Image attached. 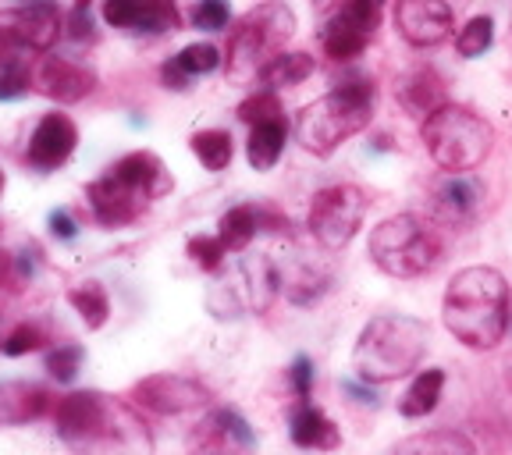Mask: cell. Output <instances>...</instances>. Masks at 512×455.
<instances>
[{"mask_svg":"<svg viewBox=\"0 0 512 455\" xmlns=\"http://www.w3.org/2000/svg\"><path fill=\"white\" fill-rule=\"evenodd\" d=\"M441 320L448 335L466 349H498L512 324V296L505 274L495 267H463L445 288Z\"/></svg>","mask_w":512,"mask_h":455,"instance_id":"6da1fadb","label":"cell"},{"mask_svg":"<svg viewBox=\"0 0 512 455\" xmlns=\"http://www.w3.org/2000/svg\"><path fill=\"white\" fill-rule=\"evenodd\" d=\"M431 345V324L409 313H381L360 331L352 370L363 384H392L413 374Z\"/></svg>","mask_w":512,"mask_h":455,"instance_id":"7a4b0ae2","label":"cell"},{"mask_svg":"<svg viewBox=\"0 0 512 455\" xmlns=\"http://www.w3.org/2000/svg\"><path fill=\"white\" fill-rule=\"evenodd\" d=\"M377 86L370 79H345L328 96L313 100L296 118V139L313 157H331L345 139L360 136L374 118Z\"/></svg>","mask_w":512,"mask_h":455,"instance_id":"3957f363","label":"cell"},{"mask_svg":"<svg viewBox=\"0 0 512 455\" xmlns=\"http://www.w3.org/2000/svg\"><path fill=\"white\" fill-rule=\"evenodd\" d=\"M367 253L381 274L409 281L424 278L441 264L445 242H441V232L434 228V221H427V217L395 214L370 232Z\"/></svg>","mask_w":512,"mask_h":455,"instance_id":"277c9868","label":"cell"},{"mask_svg":"<svg viewBox=\"0 0 512 455\" xmlns=\"http://www.w3.org/2000/svg\"><path fill=\"white\" fill-rule=\"evenodd\" d=\"M420 139L441 171H477L495 150L491 121L452 100L420 121Z\"/></svg>","mask_w":512,"mask_h":455,"instance_id":"5b68a950","label":"cell"},{"mask_svg":"<svg viewBox=\"0 0 512 455\" xmlns=\"http://www.w3.org/2000/svg\"><path fill=\"white\" fill-rule=\"evenodd\" d=\"M296 36V11L281 0H264L253 11L235 22L224 50V68L232 82H253L260 79L264 64L285 50V43Z\"/></svg>","mask_w":512,"mask_h":455,"instance_id":"8992f818","label":"cell"},{"mask_svg":"<svg viewBox=\"0 0 512 455\" xmlns=\"http://www.w3.org/2000/svg\"><path fill=\"white\" fill-rule=\"evenodd\" d=\"M367 210H370V196L360 185H349V182L328 185V189L313 192L306 228H310V235L317 239L320 249L338 253V249H345L356 239Z\"/></svg>","mask_w":512,"mask_h":455,"instance_id":"52a82bcc","label":"cell"},{"mask_svg":"<svg viewBox=\"0 0 512 455\" xmlns=\"http://www.w3.org/2000/svg\"><path fill=\"white\" fill-rule=\"evenodd\" d=\"M136 416L125 406H114L111 399H104L100 392H75L64 395L54 406V427L64 441L72 445H86L93 438H114V427L128 424Z\"/></svg>","mask_w":512,"mask_h":455,"instance_id":"ba28073f","label":"cell"},{"mask_svg":"<svg viewBox=\"0 0 512 455\" xmlns=\"http://www.w3.org/2000/svg\"><path fill=\"white\" fill-rule=\"evenodd\" d=\"M427 207L448 228H470L484 214V185L473 171H445L427 185Z\"/></svg>","mask_w":512,"mask_h":455,"instance_id":"9c48e42d","label":"cell"},{"mask_svg":"<svg viewBox=\"0 0 512 455\" xmlns=\"http://www.w3.org/2000/svg\"><path fill=\"white\" fill-rule=\"evenodd\" d=\"M395 29L416 50H431L452 36L456 18L448 0H395Z\"/></svg>","mask_w":512,"mask_h":455,"instance_id":"30bf717a","label":"cell"},{"mask_svg":"<svg viewBox=\"0 0 512 455\" xmlns=\"http://www.w3.org/2000/svg\"><path fill=\"white\" fill-rule=\"evenodd\" d=\"M61 32V15L50 0H32L29 8L0 11V43L18 50H50Z\"/></svg>","mask_w":512,"mask_h":455,"instance_id":"8fae6325","label":"cell"},{"mask_svg":"<svg viewBox=\"0 0 512 455\" xmlns=\"http://www.w3.org/2000/svg\"><path fill=\"white\" fill-rule=\"evenodd\" d=\"M132 399H136V406L150 409L157 416H178V413H189V409L207 406L210 392L200 381H192V377L153 374L132 388Z\"/></svg>","mask_w":512,"mask_h":455,"instance_id":"7c38bea8","label":"cell"},{"mask_svg":"<svg viewBox=\"0 0 512 455\" xmlns=\"http://www.w3.org/2000/svg\"><path fill=\"white\" fill-rule=\"evenodd\" d=\"M86 200H89V207H93V217L104 224V228H125V224L139 221V217L146 214V207L153 203L143 189L121 182L111 171L89 185Z\"/></svg>","mask_w":512,"mask_h":455,"instance_id":"4fadbf2b","label":"cell"},{"mask_svg":"<svg viewBox=\"0 0 512 455\" xmlns=\"http://www.w3.org/2000/svg\"><path fill=\"white\" fill-rule=\"evenodd\" d=\"M29 79L36 93L57 100V104H79L96 89V75L82 64L64 61V57H40Z\"/></svg>","mask_w":512,"mask_h":455,"instance_id":"5bb4252c","label":"cell"},{"mask_svg":"<svg viewBox=\"0 0 512 455\" xmlns=\"http://www.w3.org/2000/svg\"><path fill=\"white\" fill-rule=\"evenodd\" d=\"M75 143H79V128H75V121L61 111H50L40 118V125L32 128L25 160H29L36 171H54L72 157Z\"/></svg>","mask_w":512,"mask_h":455,"instance_id":"9a60e30c","label":"cell"},{"mask_svg":"<svg viewBox=\"0 0 512 455\" xmlns=\"http://www.w3.org/2000/svg\"><path fill=\"white\" fill-rule=\"evenodd\" d=\"M104 22L114 29L178 32L182 8L175 0H104Z\"/></svg>","mask_w":512,"mask_h":455,"instance_id":"2e32d148","label":"cell"},{"mask_svg":"<svg viewBox=\"0 0 512 455\" xmlns=\"http://www.w3.org/2000/svg\"><path fill=\"white\" fill-rule=\"evenodd\" d=\"M395 100L409 118L424 121L427 114L448 104V86L431 64H413L395 79Z\"/></svg>","mask_w":512,"mask_h":455,"instance_id":"e0dca14e","label":"cell"},{"mask_svg":"<svg viewBox=\"0 0 512 455\" xmlns=\"http://www.w3.org/2000/svg\"><path fill=\"white\" fill-rule=\"evenodd\" d=\"M111 175H118L121 182L143 189L150 200H164V196L175 189V178H171V171L164 168V160H160L157 153H150V150L125 153V157H121L118 164L111 168Z\"/></svg>","mask_w":512,"mask_h":455,"instance_id":"ac0fdd59","label":"cell"},{"mask_svg":"<svg viewBox=\"0 0 512 455\" xmlns=\"http://www.w3.org/2000/svg\"><path fill=\"white\" fill-rule=\"evenodd\" d=\"M50 409V395L43 392L40 384L29 381H4L0 384V424L18 427L29 420H40Z\"/></svg>","mask_w":512,"mask_h":455,"instance_id":"d6986e66","label":"cell"},{"mask_svg":"<svg viewBox=\"0 0 512 455\" xmlns=\"http://www.w3.org/2000/svg\"><path fill=\"white\" fill-rule=\"evenodd\" d=\"M370 40H374V36H370L367 29H360L352 18H345L342 11H335V15L324 22V29H320V47H324V54H328L331 61H352V57H360Z\"/></svg>","mask_w":512,"mask_h":455,"instance_id":"ffe728a7","label":"cell"},{"mask_svg":"<svg viewBox=\"0 0 512 455\" xmlns=\"http://www.w3.org/2000/svg\"><path fill=\"white\" fill-rule=\"evenodd\" d=\"M292 441L299 448H320V452H331V448L342 445V434L331 424L328 416L320 413L317 406L303 399V406L292 413Z\"/></svg>","mask_w":512,"mask_h":455,"instance_id":"44dd1931","label":"cell"},{"mask_svg":"<svg viewBox=\"0 0 512 455\" xmlns=\"http://www.w3.org/2000/svg\"><path fill=\"white\" fill-rule=\"evenodd\" d=\"M285 143H288V125H285V118L260 121V125H253V132H249V143H246L249 168L271 171L274 164L281 160V153H285Z\"/></svg>","mask_w":512,"mask_h":455,"instance_id":"7402d4cb","label":"cell"},{"mask_svg":"<svg viewBox=\"0 0 512 455\" xmlns=\"http://www.w3.org/2000/svg\"><path fill=\"white\" fill-rule=\"evenodd\" d=\"M441 388H445V370L438 367H427L413 377V384L406 388L399 402V413L406 420H420V416L434 413L438 409V399H441Z\"/></svg>","mask_w":512,"mask_h":455,"instance_id":"603a6c76","label":"cell"},{"mask_svg":"<svg viewBox=\"0 0 512 455\" xmlns=\"http://www.w3.org/2000/svg\"><path fill=\"white\" fill-rule=\"evenodd\" d=\"M313 68H317V61H313L310 54H303V50H292V54L281 50L278 57H271V61L264 64L260 82H264L267 89H296L310 79Z\"/></svg>","mask_w":512,"mask_h":455,"instance_id":"cb8c5ba5","label":"cell"},{"mask_svg":"<svg viewBox=\"0 0 512 455\" xmlns=\"http://www.w3.org/2000/svg\"><path fill=\"white\" fill-rule=\"evenodd\" d=\"M260 232V210L249 207V203H239V207L224 210L221 221H217V235L228 246V253H242L249 242Z\"/></svg>","mask_w":512,"mask_h":455,"instance_id":"d4e9b609","label":"cell"},{"mask_svg":"<svg viewBox=\"0 0 512 455\" xmlns=\"http://www.w3.org/2000/svg\"><path fill=\"white\" fill-rule=\"evenodd\" d=\"M68 303L79 313V320L89 331H100L111 317V299H107V288L100 281H82L68 292Z\"/></svg>","mask_w":512,"mask_h":455,"instance_id":"484cf974","label":"cell"},{"mask_svg":"<svg viewBox=\"0 0 512 455\" xmlns=\"http://www.w3.org/2000/svg\"><path fill=\"white\" fill-rule=\"evenodd\" d=\"M189 146L207 171H224L235 157L232 132H224V128H203V132H196V136L189 139Z\"/></svg>","mask_w":512,"mask_h":455,"instance_id":"4316f807","label":"cell"},{"mask_svg":"<svg viewBox=\"0 0 512 455\" xmlns=\"http://www.w3.org/2000/svg\"><path fill=\"white\" fill-rule=\"evenodd\" d=\"M203 427H210L217 434V445H239V448L256 445V434L249 431V424L235 409H217V413H210V420Z\"/></svg>","mask_w":512,"mask_h":455,"instance_id":"83f0119b","label":"cell"},{"mask_svg":"<svg viewBox=\"0 0 512 455\" xmlns=\"http://www.w3.org/2000/svg\"><path fill=\"white\" fill-rule=\"evenodd\" d=\"M491 40H495V22H491V15H477L459 29L456 50L459 57H480L491 47Z\"/></svg>","mask_w":512,"mask_h":455,"instance_id":"f1b7e54d","label":"cell"},{"mask_svg":"<svg viewBox=\"0 0 512 455\" xmlns=\"http://www.w3.org/2000/svg\"><path fill=\"white\" fill-rule=\"evenodd\" d=\"M175 64L189 75V79H196V75H210L214 68H221L224 57L214 43H189V47L175 54Z\"/></svg>","mask_w":512,"mask_h":455,"instance_id":"f546056e","label":"cell"},{"mask_svg":"<svg viewBox=\"0 0 512 455\" xmlns=\"http://www.w3.org/2000/svg\"><path fill=\"white\" fill-rule=\"evenodd\" d=\"M82 360H86V349H82V345H57V349L47 352V374L54 377L57 384H72L82 370Z\"/></svg>","mask_w":512,"mask_h":455,"instance_id":"4dcf8cb0","label":"cell"},{"mask_svg":"<svg viewBox=\"0 0 512 455\" xmlns=\"http://www.w3.org/2000/svg\"><path fill=\"white\" fill-rule=\"evenodd\" d=\"M399 448L402 452H473V441L456 431H434V434H420V438L402 441Z\"/></svg>","mask_w":512,"mask_h":455,"instance_id":"1f68e13d","label":"cell"},{"mask_svg":"<svg viewBox=\"0 0 512 455\" xmlns=\"http://www.w3.org/2000/svg\"><path fill=\"white\" fill-rule=\"evenodd\" d=\"M185 253L200 271H217L224 264V256H228V246L221 242V235H192L185 242Z\"/></svg>","mask_w":512,"mask_h":455,"instance_id":"d6a6232c","label":"cell"},{"mask_svg":"<svg viewBox=\"0 0 512 455\" xmlns=\"http://www.w3.org/2000/svg\"><path fill=\"white\" fill-rule=\"evenodd\" d=\"M274 118H285V111H281V100L274 96V89L253 93L249 100H242V104H239V121H246L249 128L260 125V121H274Z\"/></svg>","mask_w":512,"mask_h":455,"instance_id":"836d02e7","label":"cell"},{"mask_svg":"<svg viewBox=\"0 0 512 455\" xmlns=\"http://www.w3.org/2000/svg\"><path fill=\"white\" fill-rule=\"evenodd\" d=\"M228 18H232V8H228V0H200V4L192 8L189 22L196 25V29L221 32V29H228Z\"/></svg>","mask_w":512,"mask_h":455,"instance_id":"e575fe53","label":"cell"},{"mask_svg":"<svg viewBox=\"0 0 512 455\" xmlns=\"http://www.w3.org/2000/svg\"><path fill=\"white\" fill-rule=\"evenodd\" d=\"M43 342H47V338H43V331L36 328V324H18V328L0 342V352H4V356H29V352L43 349Z\"/></svg>","mask_w":512,"mask_h":455,"instance_id":"d590c367","label":"cell"},{"mask_svg":"<svg viewBox=\"0 0 512 455\" xmlns=\"http://www.w3.org/2000/svg\"><path fill=\"white\" fill-rule=\"evenodd\" d=\"M29 72H25L18 61L4 64V72H0V100H22L29 93Z\"/></svg>","mask_w":512,"mask_h":455,"instance_id":"8d00e7d4","label":"cell"},{"mask_svg":"<svg viewBox=\"0 0 512 455\" xmlns=\"http://www.w3.org/2000/svg\"><path fill=\"white\" fill-rule=\"evenodd\" d=\"M288 377H292V388H296L299 399H310V392H313V363H310V356H296V363H292Z\"/></svg>","mask_w":512,"mask_h":455,"instance_id":"74e56055","label":"cell"},{"mask_svg":"<svg viewBox=\"0 0 512 455\" xmlns=\"http://www.w3.org/2000/svg\"><path fill=\"white\" fill-rule=\"evenodd\" d=\"M47 224H50V235H54V239H75V235H79V224H75V217L68 214V210H54V214L47 217Z\"/></svg>","mask_w":512,"mask_h":455,"instance_id":"f35d334b","label":"cell"},{"mask_svg":"<svg viewBox=\"0 0 512 455\" xmlns=\"http://www.w3.org/2000/svg\"><path fill=\"white\" fill-rule=\"evenodd\" d=\"M68 25H72L75 40H93V18H89V4H79V8L72 11V18H68Z\"/></svg>","mask_w":512,"mask_h":455,"instance_id":"ab89813d","label":"cell"},{"mask_svg":"<svg viewBox=\"0 0 512 455\" xmlns=\"http://www.w3.org/2000/svg\"><path fill=\"white\" fill-rule=\"evenodd\" d=\"M160 79H164V86H168V89H178V93H182V89H189V75L178 68L175 57H171V61L160 68Z\"/></svg>","mask_w":512,"mask_h":455,"instance_id":"60d3db41","label":"cell"},{"mask_svg":"<svg viewBox=\"0 0 512 455\" xmlns=\"http://www.w3.org/2000/svg\"><path fill=\"white\" fill-rule=\"evenodd\" d=\"M8 267H11V256H8V253H0V281H4V274H8Z\"/></svg>","mask_w":512,"mask_h":455,"instance_id":"b9f144b4","label":"cell"},{"mask_svg":"<svg viewBox=\"0 0 512 455\" xmlns=\"http://www.w3.org/2000/svg\"><path fill=\"white\" fill-rule=\"evenodd\" d=\"M175 4H178V8H189V4H192V8H196L200 0H175Z\"/></svg>","mask_w":512,"mask_h":455,"instance_id":"7bdbcfd3","label":"cell"},{"mask_svg":"<svg viewBox=\"0 0 512 455\" xmlns=\"http://www.w3.org/2000/svg\"><path fill=\"white\" fill-rule=\"evenodd\" d=\"M0 196H4V171H0Z\"/></svg>","mask_w":512,"mask_h":455,"instance_id":"ee69618b","label":"cell"},{"mask_svg":"<svg viewBox=\"0 0 512 455\" xmlns=\"http://www.w3.org/2000/svg\"><path fill=\"white\" fill-rule=\"evenodd\" d=\"M79 4H89V0H79Z\"/></svg>","mask_w":512,"mask_h":455,"instance_id":"f6af8a7d","label":"cell"}]
</instances>
